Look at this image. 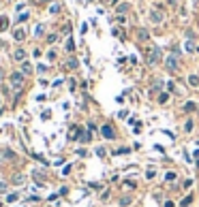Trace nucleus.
I'll list each match as a JSON object with an SVG mask.
<instances>
[{
  "label": "nucleus",
  "mask_w": 199,
  "mask_h": 207,
  "mask_svg": "<svg viewBox=\"0 0 199 207\" xmlns=\"http://www.w3.org/2000/svg\"><path fill=\"white\" fill-rule=\"evenodd\" d=\"M58 11H60L58 4H51V7H49V13H58Z\"/></svg>",
  "instance_id": "26"
},
{
  "label": "nucleus",
  "mask_w": 199,
  "mask_h": 207,
  "mask_svg": "<svg viewBox=\"0 0 199 207\" xmlns=\"http://www.w3.org/2000/svg\"><path fill=\"white\" fill-rule=\"evenodd\" d=\"M154 175H156V171H154V169H148V171H146V177H148V179H152Z\"/></svg>",
  "instance_id": "21"
},
{
  "label": "nucleus",
  "mask_w": 199,
  "mask_h": 207,
  "mask_svg": "<svg viewBox=\"0 0 199 207\" xmlns=\"http://www.w3.org/2000/svg\"><path fill=\"white\" fill-rule=\"evenodd\" d=\"M188 85H193V88H197V85H199V77H197V75H188Z\"/></svg>",
  "instance_id": "11"
},
{
  "label": "nucleus",
  "mask_w": 199,
  "mask_h": 207,
  "mask_svg": "<svg viewBox=\"0 0 199 207\" xmlns=\"http://www.w3.org/2000/svg\"><path fill=\"white\" fill-rule=\"evenodd\" d=\"M0 105H2V100H0Z\"/></svg>",
  "instance_id": "37"
},
{
  "label": "nucleus",
  "mask_w": 199,
  "mask_h": 207,
  "mask_svg": "<svg viewBox=\"0 0 199 207\" xmlns=\"http://www.w3.org/2000/svg\"><path fill=\"white\" fill-rule=\"evenodd\" d=\"M73 49H75V43L69 41V43H67V51H73Z\"/></svg>",
  "instance_id": "28"
},
{
  "label": "nucleus",
  "mask_w": 199,
  "mask_h": 207,
  "mask_svg": "<svg viewBox=\"0 0 199 207\" xmlns=\"http://www.w3.org/2000/svg\"><path fill=\"white\" fill-rule=\"evenodd\" d=\"M120 205H122V207H129L131 205V196H122V199H120Z\"/></svg>",
  "instance_id": "17"
},
{
  "label": "nucleus",
  "mask_w": 199,
  "mask_h": 207,
  "mask_svg": "<svg viewBox=\"0 0 199 207\" xmlns=\"http://www.w3.org/2000/svg\"><path fill=\"white\" fill-rule=\"evenodd\" d=\"M22 73L24 75H30V73H32V64H30V62H22Z\"/></svg>",
  "instance_id": "9"
},
{
  "label": "nucleus",
  "mask_w": 199,
  "mask_h": 207,
  "mask_svg": "<svg viewBox=\"0 0 199 207\" xmlns=\"http://www.w3.org/2000/svg\"><path fill=\"white\" fill-rule=\"evenodd\" d=\"M56 41H58L56 34H49V37H47V43H56Z\"/></svg>",
  "instance_id": "25"
},
{
  "label": "nucleus",
  "mask_w": 199,
  "mask_h": 207,
  "mask_svg": "<svg viewBox=\"0 0 199 207\" xmlns=\"http://www.w3.org/2000/svg\"><path fill=\"white\" fill-rule=\"evenodd\" d=\"M184 47H186V51H191V53H193V51H197V45H195L193 41H186V45H184Z\"/></svg>",
  "instance_id": "13"
},
{
  "label": "nucleus",
  "mask_w": 199,
  "mask_h": 207,
  "mask_svg": "<svg viewBox=\"0 0 199 207\" xmlns=\"http://www.w3.org/2000/svg\"><path fill=\"white\" fill-rule=\"evenodd\" d=\"M191 128H193V120H188V122L184 124V130H191Z\"/></svg>",
  "instance_id": "30"
},
{
  "label": "nucleus",
  "mask_w": 199,
  "mask_h": 207,
  "mask_svg": "<svg viewBox=\"0 0 199 207\" xmlns=\"http://www.w3.org/2000/svg\"><path fill=\"white\" fill-rule=\"evenodd\" d=\"M159 58H161V49H159V47H150V49H148V58H146L148 64H156Z\"/></svg>",
  "instance_id": "2"
},
{
  "label": "nucleus",
  "mask_w": 199,
  "mask_h": 207,
  "mask_svg": "<svg viewBox=\"0 0 199 207\" xmlns=\"http://www.w3.org/2000/svg\"><path fill=\"white\" fill-rule=\"evenodd\" d=\"M150 22H152V24H161V22H163V13L161 11H152L150 13Z\"/></svg>",
  "instance_id": "5"
},
{
  "label": "nucleus",
  "mask_w": 199,
  "mask_h": 207,
  "mask_svg": "<svg viewBox=\"0 0 199 207\" xmlns=\"http://www.w3.org/2000/svg\"><path fill=\"white\" fill-rule=\"evenodd\" d=\"M191 203H193V196H186V199H184V201H182L180 205H182V207H188Z\"/></svg>",
  "instance_id": "19"
},
{
  "label": "nucleus",
  "mask_w": 199,
  "mask_h": 207,
  "mask_svg": "<svg viewBox=\"0 0 199 207\" xmlns=\"http://www.w3.org/2000/svg\"><path fill=\"white\" fill-rule=\"evenodd\" d=\"M195 156H197V158H199V149H195Z\"/></svg>",
  "instance_id": "35"
},
{
  "label": "nucleus",
  "mask_w": 199,
  "mask_h": 207,
  "mask_svg": "<svg viewBox=\"0 0 199 207\" xmlns=\"http://www.w3.org/2000/svg\"><path fill=\"white\" fill-rule=\"evenodd\" d=\"M114 154H116V156H122V154H131V147H120V149H116Z\"/></svg>",
  "instance_id": "14"
},
{
  "label": "nucleus",
  "mask_w": 199,
  "mask_h": 207,
  "mask_svg": "<svg viewBox=\"0 0 199 207\" xmlns=\"http://www.w3.org/2000/svg\"><path fill=\"white\" fill-rule=\"evenodd\" d=\"M9 81H11V85L15 88V92H19L24 85V73L22 71H13L11 75H9Z\"/></svg>",
  "instance_id": "1"
},
{
  "label": "nucleus",
  "mask_w": 199,
  "mask_h": 207,
  "mask_svg": "<svg viewBox=\"0 0 199 207\" xmlns=\"http://www.w3.org/2000/svg\"><path fill=\"white\" fill-rule=\"evenodd\" d=\"M165 179H167V182H174V179H176V173H167Z\"/></svg>",
  "instance_id": "23"
},
{
  "label": "nucleus",
  "mask_w": 199,
  "mask_h": 207,
  "mask_svg": "<svg viewBox=\"0 0 199 207\" xmlns=\"http://www.w3.org/2000/svg\"><path fill=\"white\" fill-rule=\"evenodd\" d=\"M13 60L26 62V51H24V49H15V51H13Z\"/></svg>",
  "instance_id": "6"
},
{
  "label": "nucleus",
  "mask_w": 199,
  "mask_h": 207,
  "mask_svg": "<svg viewBox=\"0 0 199 207\" xmlns=\"http://www.w3.org/2000/svg\"><path fill=\"white\" fill-rule=\"evenodd\" d=\"M165 68H167V71H176L178 68V58L174 56V53L165 58Z\"/></svg>",
  "instance_id": "3"
},
{
  "label": "nucleus",
  "mask_w": 199,
  "mask_h": 207,
  "mask_svg": "<svg viewBox=\"0 0 199 207\" xmlns=\"http://www.w3.org/2000/svg\"><path fill=\"white\" fill-rule=\"evenodd\" d=\"M9 28V19L7 17H0V30H7Z\"/></svg>",
  "instance_id": "16"
},
{
  "label": "nucleus",
  "mask_w": 199,
  "mask_h": 207,
  "mask_svg": "<svg viewBox=\"0 0 199 207\" xmlns=\"http://www.w3.org/2000/svg\"><path fill=\"white\" fill-rule=\"evenodd\" d=\"M163 134H167L169 139H176V134H174V133H169V130H163Z\"/></svg>",
  "instance_id": "32"
},
{
  "label": "nucleus",
  "mask_w": 199,
  "mask_h": 207,
  "mask_svg": "<svg viewBox=\"0 0 199 207\" xmlns=\"http://www.w3.org/2000/svg\"><path fill=\"white\" fill-rule=\"evenodd\" d=\"M67 66H69V68H77V60H75V58H71V60L67 62Z\"/></svg>",
  "instance_id": "18"
},
{
  "label": "nucleus",
  "mask_w": 199,
  "mask_h": 207,
  "mask_svg": "<svg viewBox=\"0 0 199 207\" xmlns=\"http://www.w3.org/2000/svg\"><path fill=\"white\" fill-rule=\"evenodd\" d=\"M137 37H139V41H148L150 34H148V30H139V32H137Z\"/></svg>",
  "instance_id": "15"
},
{
  "label": "nucleus",
  "mask_w": 199,
  "mask_h": 207,
  "mask_svg": "<svg viewBox=\"0 0 199 207\" xmlns=\"http://www.w3.org/2000/svg\"><path fill=\"white\" fill-rule=\"evenodd\" d=\"M2 77H4V73H2V68H0V81H2Z\"/></svg>",
  "instance_id": "34"
},
{
  "label": "nucleus",
  "mask_w": 199,
  "mask_h": 207,
  "mask_svg": "<svg viewBox=\"0 0 199 207\" xmlns=\"http://www.w3.org/2000/svg\"><path fill=\"white\" fill-rule=\"evenodd\" d=\"M184 109H186V111H191V109H195V103H186V105H184Z\"/></svg>",
  "instance_id": "29"
},
{
  "label": "nucleus",
  "mask_w": 199,
  "mask_h": 207,
  "mask_svg": "<svg viewBox=\"0 0 199 207\" xmlns=\"http://www.w3.org/2000/svg\"><path fill=\"white\" fill-rule=\"evenodd\" d=\"M124 186H129V188H135V182H133V179H126V182H124Z\"/></svg>",
  "instance_id": "31"
},
{
  "label": "nucleus",
  "mask_w": 199,
  "mask_h": 207,
  "mask_svg": "<svg viewBox=\"0 0 199 207\" xmlns=\"http://www.w3.org/2000/svg\"><path fill=\"white\" fill-rule=\"evenodd\" d=\"M101 134H103V137H105V139H109V141H111V139H114V137H116V134H114V128H111V126H103V128H101Z\"/></svg>",
  "instance_id": "4"
},
{
  "label": "nucleus",
  "mask_w": 199,
  "mask_h": 207,
  "mask_svg": "<svg viewBox=\"0 0 199 207\" xmlns=\"http://www.w3.org/2000/svg\"><path fill=\"white\" fill-rule=\"evenodd\" d=\"M7 190H9V186H7V184H4V182H0V194H4Z\"/></svg>",
  "instance_id": "22"
},
{
  "label": "nucleus",
  "mask_w": 199,
  "mask_h": 207,
  "mask_svg": "<svg viewBox=\"0 0 199 207\" xmlns=\"http://www.w3.org/2000/svg\"><path fill=\"white\" fill-rule=\"evenodd\" d=\"M167 98H169L167 94H161V96H159V103H161V105H165V103H167Z\"/></svg>",
  "instance_id": "24"
},
{
  "label": "nucleus",
  "mask_w": 199,
  "mask_h": 207,
  "mask_svg": "<svg viewBox=\"0 0 199 207\" xmlns=\"http://www.w3.org/2000/svg\"><path fill=\"white\" fill-rule=\"evenodd\" d=\"M165 207H174V201H165Z\"/></svg>",
  "instance_id": "33"
},
{
  "label": "nucleus",
  "mask_w": 199,
  "mask_h": 207,
  "mask_svg": "<svg viewBox=\"0 0 199 207\" xmlns=\"http://www.w3.org/2000/svg\"><path fill=\"white\" fill-rule=\"evenodd\" d=\"M26 182V175H22V173H15L11 177V184H24Z\"/></svg>",
  "instance_id": "8"
},
{
  "label": "nucleus",
  "mask_w": 199,
  "mask_h": 207,
  "mask_svg": "<svg viewBox=\"0 0 199 207\" xmlns=\"http://www.w3.org/2000/svg\"><path fill=\"white\" fill-rule=\"evenodd\" d=\"M13 38H15V41H19V43H22L24 38H26V30H22V28H17V30H15V32H13Z\"/></svg>",
  "instance_id": "7"
},
{
  "label": "nucleus",
  "mask_w": 199,
  "mask_h": 207,
  "mask_svg": "<svg viewBox=\"0 0 199 207\" xmlns=\"http://www.w3.org/2000/svg\"><path fill=\"white\" fill-rule=\"evenodd\" d=\"M7 201H9V203H15V201H17V194H9V196H7Z\"/></svg>",
  "instance_id": "27"
},
{
  "label": "nucleus",
  "mask_w": 199,
  "mask_h": 207,
  "mask_svg": "<svg viewBox=\"0 0 199 207\" xmlns=\"http://www.w3.org/2000/svg\"><path fill=\"white\" fill-rule=\"evenodd\" d=\"M0 207H2V203H0Z\"/></svg>",
  "instance_id": "38"
},
{
  "label": "nucleus",
  "mask_w": 199,
  "mask_h": 207,
  "mask_svg": "<svg viewBox=\"0 0 199 207\" xmlns=\"http://www.w3.org/2000/svg\"><path fill=\"white\" fill-rule=\"evenodd\" d=\"M43 30H45V26H43V24H41V26H36L35 34H36V37H41V34H43Z\"/></svg>",
  "instance_id": "20"
},
{
  "label": "nucleus",
  "mask_w": 199,
  "mask_h": 207,
  "mask_svg": "<svg viewBox=\"0 0 199 207\" xmlns=\"http://www.w3.org/2000/svg\"><path fill=\"white\" fill-rule=\"evenodd\" d=\"M105 2H116V0H105Z\"/></svg>",
  "instance_id": "36"
},
{
  "label": "nucleus",
  "mask_w": 199,
  "mask_h": 207,
  "mask_svg": "<svg viewBox=\"0 0 199 207\" xmlns=\"http://www.w3.org/2000/svg\"><path fill=\"white\" fill-rule=\"evenodd\" d=\"M2 152H4V154H2V158H4V160H13V158H15L13 149H9V147H7V149H2Z\"/></svg>",
  "instance_id": "10"
},
{
  "label": "nucleus",
  "mask_w": 199,
  "mask_h": 207,
  "mask_svg": "<svg viewBox=\"0 0 199 207\" xmlns=\"http://www.w3.org/2000/svg\"><path fill=\"white\" fill-rule=\"evenodd\" d=\"M116 11L120 13V15H122V13H126V11H129V4H126V2H122V4H118V7H116Z\"/></svg>",
  "instance_id": "12"
}]
</instances>
